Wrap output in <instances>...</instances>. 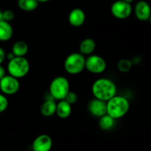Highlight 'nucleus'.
I'll use <instances>...</instances> for the list:
<instances>
[{
  "label": "nucleus",
  "mask_w": 151,
  "mask_h": 151,
  "mask_svg": "<svg viewBox=\"0 0 151 151\" xmlns=\"http://www.w3.org/2000/svg\"><path fill=\"white\" fill-rule=\"evenodd\" d=\"M91 90L94 98L106 102L116 95V86L111 80L99 78L94 82Z\"/></svg>",
  "instance_id": "nucleus-1"
},
{
  "label": "nucleus",
  "mask_w": 151,
  "mask_h": 151,
  "mask_svg": "<svg viewBox=\"0 0 151 151\" xmlns=\"http://www.w3.org/2000/svg\"><path fill=\"white\" fill-rule=\"evenodd\" d=\"M129 101L122 96L114 95L106 101V114L115 119L125 116L129 111Z\"/></svg>",
  "instance_id": "nucleus-2"
},
{
  "label": "nucleus",
  "mask_w": 151,
  "mask_h": 151,
  "mask_svg": "<svg viewBox=\"0 0 151 151\" xmlns=\"http://www.w3.org/2000/svg\"><path fill=\"white\" fill-rule=\"evenodd\" d=\"M29 63L24 57H14L9 60L7 64V72L9 75L16 78L26 76L29 71Z\"/></svg>",
  "instance_id": "nucleus-3"
},
{
  "label": "nucleus",
  "mask_w": 151,
  "mask_h": 151,
  "mask_svg": "<svg viewBox=\"0 0 151 151\" xmlns=\"http://www.w3.org/2000/svg\"><path fill=\"white\" fill-rule=\"evenodd\" d=\"M86 58L80 52L69 55L64 61L65 70L71 75H78L85 69Z\"/></svg>",
  "instance_id": "nucleus-4"
},
{
  "label": "nucleus",
  "mask_w": 151,
  "mask_h": 151,
  "mask_svg": "<svg viewBox=\"0 0 151 151\" xmlns=\"http://www.w3.org/2000/svg\"><path fill=\"white\" fill-rule=\"evenodd\" d=\"M69 91V82L65 77H56L50 83V93L55 100H64Z\"/></svg>",
  "instance_id": "nucleus-5"
},
{
  "label": "nucleus",
  "mask_w": 151,
  "mask_h": 151,
  "mask_svg": "<svg viewBox=\"0 0 151 151\" xmlns=\"http://www.w3.org/2000/svg\"><path fill=\"white\" fill-rule=\"evenodd\" d=\"M85 69L91 73H103L106 69V62L101 56L89 55L88 57L86 58Z\"/></svg>",
  "instance_id": "nucleus-6"
},
{
  "label": "nucleus",
  "mask_w": 151,
  "mask_h": 151,
  "mask_svg": "<svg viewBox=\"0 0 151 151\" xmlns=\"http://www.w3.org/2000/svg\"><path fill=\"white\" fill-rule=\"evenodd\" d=\"M20 88V83L18 78L11 75H5L0 80V90L6 95L16 94Z\"/></svg>",
  "instance_id": "nucleus-7"
},
{
  "label": "nucleus",
  "mask_w": 151,
  "mask_h": 151,
  "mask_svg": "<svg viewBox=\"0 0 151 151\" xmlns=\"http://www.w3.org/2000/svg\"><path fill=\"white\" fill-rule=\"evenodd\" d=\"M112 15L118 19H125L132 13L131 4L122 0H118L112 4L111 7Z\"/></svg>",
  "instance_id": "nucleus-8"
},
{
  "label": "nucleus",
  "mask_w": 151,
  "mask_h": 151,
  "mask_svg": "<svg viewBox=\"0 0 151 151\" xmlns=\"http://www.w3.org/2000/svg\"><path fill=\"white\" fill-rule=\"evenodd\" d=\"M52 146V140L50 136L41 134L35 138L32 142L33 151H50Z\"/></svg>",
  "instance_id": "nucleus-9"
},
{
  "label": "nucleus",
  "mask_w": 151,
  "mask_h": 151,
  "mask_svg": "<svg viewBox=\"0 0 151 151\" xmlns=\"http://www.w3.org/2000/svg\"><path fill=\"white\" fill-rule=\"evenodd\" d=\"M88 110L91 115L100 117L106 114V102L94 98L88 103Z\"/></svg>",
  "instance_id": "nucleus-10"
},
{
  "label": "nucleus",
  "mask_w": 151,
  "mask_h": 151,
  "mask_svg": "<svg viewBox=\"0 0 151 151\" xmlns=\"http://www.w3.org/2000/svg\"><path fill=\"white\" fill-rule=\"evenodd\" d=\"M134 13L139 20L147 21L150 18V7L145 1H139L136 4Z\"/></svg>",
  "instance_id": "nucleus-11"
},
{
  "label": "nucleus",
  "mask_w": 151,
  "mask_h": 151,
  "mask_svg": "<svg viewBox=\"0 0 151 151\" xmlns=\"http://www.w3.org/2000/svg\"><path fill=\"white\" fill-rule=\"evenodd\" d=\"M69 22L72 26L78 27L83 25L86 20V14L81 8H75L69 14Z\"/></svg>",
  "instance_id": "nucleus-12"
},
{
  "label": "nucleus",
  "mask_w": 151,
  "mask_h": 151,
  "mask_svg": "<svg viewBox=\"0 0 151 151\" xmlns=\"http://www.w3.org/2000/svg\"><path fill=\"white\" fill-rule=\"evenodd\" d=\"M72 113V105L65 100H59L58 103L56 105L55 114L58 116L61 119H66L69 117Z\"/></svg>",
  "instance_id": "nucleus-13"
},
{
  "label": "nucleus",
  "mask_w": 151,
  "mask_h": 151,
  "mask_svg": "<svg viewBox=\"0 0 151 151\" xmlns=\"http://www.w3.org/2000/svg\"><path fill=\"white\" fill-rule=\"evenodd\" d=\"M13 29L10 22L0 21V41H7L12 38Z\"/></svg>",
  "instance_id": "nucleus-14"
},
{
  "label": "nucleus",
  "mask_w": 151,
  "mask_h": 151,
  "mask_svg": "<svg viewBox=\"0 0 151 151\" xmlns=\"http://www.w3.org/2000/svg\"><path fill=\"white\" fill-rule=\"evenodd\" d=\"M96 47V43L94 39L90 38H85L81 42L79 46L80 53L83 55H89L92 54Z\"/></svg>",
  "instance_id": "nucleus-15"
},
{
  "label": "nucleus",
  "mask_w": 151,
  "mask_h": 151,
  "mask_svg": "<svg viewBox=\"0 0 151 151\" xmlns=\"http://www.w3.org/2000/svg\"><path fill=\"white\" fill-rule=\"evenodd\" d=\"M56 105H57V103L55 102V100H46L45 102H44L42 103V105L41 106V108H40L41 114L44 116H47V117L52 116L53 114H55Z\"/></svg>",
  "instance_id": "nucleus-16"
},
{
  "label": "nucleus",
  "mask_w": 151,
  "mask_h": 151,
  "mask_svg": "<svg viewBox=\"0 0 151 151\" xmlns=\"http://www.w3.org/2000/svg\"><path fill=\"white\" fill-rule=\"evenodd\" d=\"M28 50V45L25 41H18L13 44L12 52L16 57H24L25 55L27 53Z\"/></svg>",
  "instance_id": "nucleus-17"
},
{
  "label": "nucleus",
  "mask_w": 151,
  "mask_h": 151,
  "mask_svg": "<svg viewBox=\"0 0 151 151\" xmlns=\"http://www.w3.org/2000/svg\"><path fill=\"white\" fill-rule=\"evenodd\" d=\"M100 120H99V126L102 130L108 131V130L111 129L114 127L115 123V119L109 116V114H106L103 116H100Z\"/></svg>",
  "instance_id": "nucleus-18"
},
{
  "label": "nucleus",
  "mask_w": 151,
  "mask_h": 151,
  "mask_svg": "<svg viewBox=\"0 0 151 151\" xmlns=\"http://www.w3.org/2000/svg\"><path fill=\"white\" fill-rule=\"evenodd\" d=\"M38 0H18V6L24 11H33L38 7Z\"/></svg>",
  "instance_id": "nucleus-19"
},
{
  "label": "nucleus",
  "mask_w": 151,
  "mask_h": 151,
  "mask_svg": "<svg viewBox=\"0 0 151 151\" xmlns=\"http://www.w3.org/2000/svg\"><path fill=\"white\" fill-rule=\"evenodd\" d=\"M117 67L120 72L125 73L131 70V67H132V62L128 59H122L118 62Z\"/></svg>",
  "instance_id": "nucleus-20"
},
{
  "label": "nucleus",
  "mask_w": 151,
  "mask_h": 151,
  "mask_svg": "<svg viewBox=\"0 0 151 151\" xmlns=\"http://www.w3.org/2000/svg\"><path fill=\"white\" fill-rule=\"evenodd\" d=\"M64 100H66L67 103H69V104L72 105L74 104V103H76L77 100H78V95H77L76 93L74 92V91H69V92L67 93V94L66 95V97H65Z\"/></svg>",
  "instance_id": "nucleus-21"
},
{
  "label": "nucleus",
  "mask_w": 151,
  "mask_h": 151,
  "mask_svg": "<svg viewBox=\"0 0 151 151\" xmlns=\"http://www.w3.org/2000/svg\"><path fill=\"white\" fill-rule=\"evenodd\" d=\"M8 107V100L4 94H0V113H2Z\"/></svg>",
  "instance_id": "nucleus-22"
},
{
  "label": "nucleus",
  "mask_w": 151,
  "mask_h": 151,
  "mask_svg": "<svg viewBox=\"0 0 151 151\" xmlns=\"http://www.w3.org/2000/svg\"><path fill=\"white\" fill-rule=\"evenodd\" d=\"M14 13L10 10H5L2 11V15H1V18L2 20L5 21V22H10V21L13 20L14 19Z\"/></svg>",
  "instance_id": "nucleus-23"
},
{
  "label": "nucleus",
  "mask_w": 151,
  "mask_h": 151,
  "mask_svg": "<svg viewBox=\"0 0 151 151\" xmlns=\"http://www.w3.org/2000/svg\"><path fill=\"white\" fill-rule=\"evenodd\" d=\"M6 58V54H5V52L4 50H3L1 47H0V64L3 63V61Z\"/></svg>",
  "instance_id": "nucleus-24"
},
{
  "label": "nucleus",
  "mask_w": 151,
  "mask_h": 151,
  "mask_svg": "<svg viewBox=\"0 0 151 151\" xmlns=\"http://www.w3.org/2000/svg\"><path fill=\"white\" fill-rule=\"evenodd\" d=\"M5 75H6L5 69L1 66V64H0V80H1V78H4Z\"/></svg>",
  "instance_id": "nucleus-25"
},
{
  "label": "nucleus",
  "mask_w": 151,
  "mask_h": 151,
  "mask_svg": "<svg viewBox=\"0 0 151 151\" xmlns=\"http://www.w3.org/2000/svg\"><path fill=\"white\" fill-rule=\"evenodd\" d=\"M14 57H16V56L14 55V54H13L12 52L10 53H8V54L7 55V59H8L9 60H11V59H13Z\"/></svg>",
  "instance_id": "nucleus-26"
},
{
  "label": "nucleus",
  "mask_w": 151,
  "mask_h": 151,
  "mask_svg": "<svg viewBox=\"0 0 151 151\" xmlns=\"http://www.w3.org/2000/svg\"><path fill=\"white\" fill-rule=\"evenodd\" d=\"M122 1H125V2H127V3H129V4H131V3L132 2V1H134V0H122Z\"/></svg>",
  "instance_id": "nucleus-27"
},
{
  "label": "nucleus",
  "mask_w": 151,
  "mask_h": 151,
  "mask_svg": "<svg viewBox=\"0 0 151 151\" xmlns=\"http://www.w3.org/2000/svg\"><path fill=\"white\" fill-rule=\"evenodd\" d=\"M49 0H38V2H46V1H48Z\"/></svg>",
  "instance_id": "nucleus-28"
},
{
  "label": "nucleus",
  "mask_w": 151,
  "mask_h": 151,
  "mask_svg": "<svg viewBox=\"0 0 151 151\" xmlns=\"http://www.w3.org/2000/svg\"><path fill=\"white\" fill-rule=\"evenodd\" d=\"M1 15H2V11L0 10V21L2 20V18H1Z\"/></svg>",
  "instance_id": "nucleus-29"
}]
</instances>
